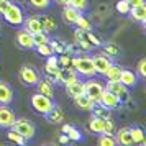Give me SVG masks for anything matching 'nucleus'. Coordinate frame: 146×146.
<instances>
[{
  "label": "nucleus",
  "instance_id": "nucleus-1",
  "mask_svg": "<svg viewBox=\"0 0 146 146\" xmlns=\"http://www.w3.org/2000/svg\"><path fill=\"white\" fill-rule=\"evenodd\" d=\"M71 66L76 69V72L79 76H84V77H94L97 74L95 67H94L92 58H89V56H76V58H72Z\"/></svg>",
  "mask_w": 146,
  "mask_h": 146
},
{
  "label": "nucleus",
  "instance_id": "nucleus-2",
  "mask_svg": "<svg viewBox=\"0 0 146 146\" xmlns=\"http://www.w3.org/2000/svg\"><path fill=\"white\" fill-rule=\"evenodd\" d=\"M31 107H33V110L36 113L46 115V113L54 107V100H53V97H48L44 94L36 92V94L31 95Z\"/></svg>",
  "mask_w": 146,
  "mask_h": 146
},
{
  "label": "nucleus",
  "instance_id": "nucleus-3",
  "mask_svg": "<svg viewBox=\"0 0 146 146\" xmlns=\"http://www.w3.org/2000/svg\"><path fill=\"white\" fill-rule=\"evenodd\" d=\"M12 130H15L17 133H20L23 138L27 139V141H30V139L35 138V135H36V126H35V123H31L30 120L27 118H15V121L12 123V126H10Z\"/></svg>",
  "mask_w": 146,
  "mask_h": 146
},
{
  "label": "nucleus",
  "instance_id": "nucleus-4",
  "mask_svg": "<svg viewBox=\"0 0 146 146\" xmlns=\"http://www.w3.org/2000/svg\"><path fill=\"white\" fill-rule=\"evenodd\" d=\"M3 20L12 27H21L23 20H25V13H23V10L18 3H10L7 12L3 13Z\"/></svg>",
  "mask_w": 146,
  "mask_h": 146
},
{
  "label": "nucleus",
  "instance_id": "nucleus-5",
  "mask_svg": "<svg viewBox=\"0 0 146 146\" xmlns=\"http://www.w3.org/2000/svg\"><path fill=\"white\" fill-rule=\"evenodd\" d=\"M18 77L25 86H36V82L40 80V72L33 64H23L18 71Z\"/></svg>",
  "mask_w": 146,
  "mask_h": 146
},
{
  "label": "nucleus",
  "instance_id": "nucleus-6",
  "mask_svg": "<svg viewBox=\"0 0 146 146\" xmlns=\"http://www.w3.org/2000/svg\"><path fill=\"white\" fill-rule=\"evenodd\" d=\"M104 89H105V86H104L102 82H99V80H89V82H84V92H86L90 99L95 100V102L100 100V95H102V92H104Z\"/></svg>",
  "mask_w": 146,
  "mask_h": 146
},
{
  "label": "nucleus",
  "instance_id": "nucleus-7",
  "mask_svg": "<svg viewBox=\"0 0 146 146\" xmlns=\"http://www.w3.org/2000/svg\"><path fill=\"white\" fill-rule=\"evenodd\" d=\"M76 79H79V74L76 72V69L72 66L59 67V71L56 74V82H61V84H67V82H72Z\"/></svg>",
  "mask_w": 146,
  "mask_h": 146
},
{
  "label": "nucleus",
  "instance_id": "nucleus-8",
  "mask_svg": "<svg viewBox=\"0 0 146 146\" xmlns=\"http://www.w3.org/2000/svg\"><path fill=\"white\" fill-rule=\"evenodd\" d=\"M99 102L102 105H105L107 108H110V110H117V108H120V105H121V100H120L115 94H112L110 90H107V89H104V92L100 95Z\"/></svg>",
  "mask_w": 146,
  "mask_h": 146
},
{
  "label": "nucleus",
  "instance_id": "nucleus-9",
  "mask_svg": "<svg viewBox=\"0 0 146 146\" xmlns=\"http://www.w3.org/2000/svg\"><path fill=\"white\" fill-rule=\"evenodd\" d=\"M92 62H94V67H95V72L102 74V76H105L108 67L112 66V61L107 54H95L92 58Z\"/></svg>",
  "mask_w": 146,
  "mask_h": 146
},
{
  "label": "nucleus",
  "instance_id": "nucleus-10",
  "mask_svg": "<svg viewBox=\"0 0 146 146\" xmlns=\"http://www.w3.org/2000/svg\"><path fill=\"white\" fill-rule=\"evenodd\" d=\"M15 121V112L8 105L0 104V128H10L12 123Z\"/></svg>",
  "mask_w": 146,
  "mask_h": 146
},
{
  "label": "nucleus",
  "instance_id": "nucleus-11",
  "mask_svg": "<svg viewBox=\"0 0 146 146\" xmlns=\"http://www.w3.org/2000/svg\"><path fill=\"white\" fill-rule=\"evenodd\" d=\"M17 44L21 48V49H35V41H33V35L27 31L25 28L20 30L17 33Z\"/></svg>",
  "mask_w": 146,
  "mask_h": 146
},
{
  "label": "nucleus",
  "instance_id": "nucleus-12",
  "mask_svg": "<svg viewBox=\"0 0 146 146\" xmlns=\"http://www.w3.org/2000/svg\"><path fill=\"white\" fill-rule=\"evenodd\" d=\"M74 43H76V44L79 46V49H82V51H92L94 49V44L89 41L86 31L80 30V28H77V30L74 31Z\"/></svg>",
  "mask_w": 146,
  "mask_h": 146
},
{
  "label": "nucleus",
  "instance_id": "nucleus-13",
  "mask_svg": "<svg viewBox=\"0 0 146 146\" xmlns=\"http://www.w3.org/2000/svg\"><path fill=\"white\" fill-rule=\"evenodd\" d=\"M105 89H107V90H110L112 94H115L120 100L125 99V97H128V87L123 86L118 79L108 80V82H107V86H105Z\"/></svg>",
  "mask_w": 146,
  "mask_h": 146
},
{
  "label": "nucleus",
  "instance_id": "nucleus-14",
  "mask_svg": "<svg viewBox=\"0 0 146 146\" xmlns=\"http://www.w3.org/2000/svg\"><path fill=\"white\" fill-rule=\"evenodd\" d=\"M72 100H74V104H76V107H77L79 110H82V112H90V110H92V107H94V104H95V100L90 99L86 92L79 94V95H77V97H74Z\"/></svg>",
  "mask_w": 146,
  "mask_h": 146
},
{
  "label": "nucleus",
  "instance_id": "nucleus-15",
  "mask_svg": "<svg viewBox=\"0 0 146 146\" xmlns=\"http://www.w3.org/2000/svg\"><path fill=\"white\" fill-rule=\"evenodd\" d=\"M80 12L79 10H76L74 7H71V5H62V12H61V17H62V20H64V23H67V25H76V20L80 17Z\"/></svg>",
  "mask_w": 146,
  "mask_h": 146
},
{
  "label": "nucleus",
  "instance_id": "nucleus-16",
  "mask_svg": "<svg viewBox=\"0 0 146 146\" xmlns=\"http://www.w3.org/2000/svg\"><path fill=\"white\" fill-rule=\"evenodd\" d=\"M118 80L123 86H126L130 89V87H135L138 84V76H136V72H133L130 69H121L120 76H118Z\"/></svg>",
  "mask_w": 146,
  "mask_h": 146
},
{
  "label": "nucleus",
  "instance_id": "nucleus-17",
  "mask_svg": "<svg viewBox=\"0 0 146 146\" xmlns=\"http://www.w3.org/2000/svg\"><path fill=\"white\" fill-rule=\"evenodd\" d=\"M13 102V90L5 80H0V104L2 105H10Z\"/></svg>",
  "mask_w": 146,
  "mask_h": 146
},
{
  "label": "nucleus",
  "instance_id": "nucleus-18",
  "mask_svg": "<svg viewBox=\"0 0 146 146\" xmlns=\"http://www.w3.org/2000/svg\"><path fill=\"white\" fill-rule=\"evenodd\" d=\"M23 27H25V30H27V31H30L31 35L38 33V31H43L41 20H40V17H36V15L25 18V20H23Z\"/></svg>",
  "mask_w": 146,
  "mask_h": 146
},
{
  "label": "nucleus",
  "instance_id": "nucleus-19",
  "mask_svg": "<svg viewBox=\"0 0 146 146\" xmlns=\"http://www.w3.org/2000/svg\"><path fill=\"white\" fill-rule=\"evenodd\" d=\"M115 135V139H117V143L123 146H131L133 145V138H131V133H130V126H123V128H120L117 133H113Z\"/></svg>",
  "mask_w": 146,
  "mask_h": 146
},
{
  "label": "nucleus",
  "instance_id": "nucleus-20",
  "mask_svg": "<svg viewBox=\"0 0 146 146\" xmlns=\"http://www.w3.org/2000/svg\"><path fill=\"white\" fill-rule=\"evenodd\" d=\"M64 89H66V94L71 97V99H74V97H77L79 94L84 92V82L79 79L72 80V82H67V84H64Z\"/></svg>",
  "mask_w": 146,
  "mask_h": 146
},
{
  "label": "nucleus",
  "instance_id": "nucleus-21",
  "mask_svg": "<svg viewBox=\"0 0 146 146\" xmlns=\"http://www.w3.org/2000/svg\"><path fill=\"white\" fill-rule=\"evenodd\" d=\"M128 15L131 17L133 21H138V23H146V5H136V7H131Z\"/></svg>",
  "mask_w": 146,
  "mask_h": 146
},
{
  "label": "nucleus",
  "instance_id": "nucleus-22",
  "mask_svg": "<svg viewBox=\"0 0 146 146\" xmlns=\"http://www.w3.org/2000/svg\"><path fill=\"white\" fill-rule=\"evenodd\" d=\"M36 89H38V92L40 94H44L48 97H54V84L53 82H49V80L44 77V79H41L36 82Z\"/></svg>",
  "mask_w": 146,
  "mask_h": 146
},
{
  "label": "nucleus",
  "instance_id": "nucleus-23",
  "mask_svg": "<svg viewBox=\"0 0 146 146\" xmlns=\"http://www.w3.org/2000/svg\"><path fill=\"white\" fill-rule=\"evenodd\" d=\"M92 115H95V117H99V118H104V120H108L112 118V110L110 108H107L105 105H102L100 102H95L92 107Z\"/></svg>",
  "mask_w": 146,
  "mask_h": 146
},
{
  "label": "nucleus",
  "instance_id": "nucleus-24",
  "mask_svg": "<svg viewBox=\"0 0 146 146\" xmlns=\"http://www.w3.org/2000/svg\"><path fill=\"white\" fill-rule=\"evenodd\" d=\"M89 128H90V131H92V133H97V135L105 133V120L99 118V117H95V115H92L90 120H89Z\"/></svg>",
  "mask_w": 146,
  "mask_h": 146
},
{
  "label": "nucleus",
  "instance_id": "nucleus-25",
  "mask_svg": "<svg viewBox=\"0 0 146 146\" xmlns=\"http://www.w3.org/2000/svg\"><path fill=\"white\" fill-rule=\"evenodd\" d=\"M62 133L67 135L69 141H80V139H82V133H80L74 125H69V123H64V125H62Z\"/></svg>",
  "mask_w": 146,
  "mask_h": 146
},
{
  "label": "nucleus",
  "instance_id": "nucleus-26",
  "mask_svg": "<svg viewBox=\"0 0 146 146\" xmlns=\"http://www.w3.org/2000/svg\"><path fill=\"white\" fill-rule=\"evenodd\" d=\"M44 117H46L48 121H51V123H62V120H64V112H62V108L54 105Z\"/></svg>",
  "mask_w": 146,
  "mask_h": 146
},
{
  "label": "nucleus",
  "instance_id": "nucleus-27",
  "mask_svg": "<svg viewBox=\"0 0 146 146\" xmlns=\"http://www.w3.org/2000/svg\"><path fill=\"white\" fill-rule=\"evenodd\" d=\"M102 49H104V54H107L108 58H117L121 54V48L117 43H102Z\"/></svg>",
  "mask_w": 146,
  "mask_h": 146
},
{
  "label": "nucleus",
  "instance_id": "nucleus-28",
  "mask_svg": "<svg viewBox=\"0 0 146 146\" xmlns=\"http://www.w3.org/2000/svg\"><path fill=\"white\" fill-rule=\"evenodd\" d=\"M133 145H145V130L141 126H130Z\"/></svg>",
  "mask_w": 146,
  "mask_h": 146
},
{
  "label": "nucleus",
  "instance_id": "nucleus-29",
  "mask_svg": "<svg viewBox=\"0 0 146 146\" xmlns=\"http://www.w3.org/2000/svg\"><path fill=\"white\" fill-rule=\"evenodd\" d=\"M97 143L100 146H117V139H115V135L113 133H100Z\"/></svg>",
  "mask_w": 146,
  "mask_h": 146
},
{
  "label": "nucleus",
  "instance_id": "nucleus-30",
  "mask_svg": "<svg viewBox=\"0 0 146 146\" xmlns=\"http://www.w3.org/2000/svg\"><path fill=\"white\" fill-rule=\"evenodd\" d=\"M41 20V25H43V31H46V33H51V31H54L56 30V21H54L53 17H49V15H41L40 17Z\"/></svg>",
  "mask_w": 146,
  "mask_h": 146
},
{
  "label": "nucleus",
  "instance_id": "nucleus-31",
  "mask_svg": "<svg viewBox=\"0 0 146 146\" xmlns=\"http://www.w3.org/2000/svg\"><path fill=\"white\" fill-rule=\"evenodd\" d=\"M120 71H121V67H120L118 64H113V62H112V66L108 67V71L105 72V77H107L108 80H115V79H118Z\"/></svg>",
  "mask_w": 146,
  "mask_h": 146
},
{
  "label": "nucleus",
  "instance_id": "nucleus-32",
  "mask_svg": "<svg viewBox=\"0 0 146 146\" xmlns=\"http://www.w3.org/2000/svg\"><path fill=\"white\" fill-rule=\"evenodd\" d=\"M7 138L10 139V141H13V143H18V145H25V143H27V139L23 138L20 133H17L15 130H12V128H8Z\"/></svg>",
  "mask_w": 146,
  "mask_h": 146
},
{
  "label": "nucleus",
  "instance_id": "nucleus-33",
  "mask_svg": "<svg viewBox=\"0 0 146 146\" xmlns=\"http://www.w3.org/2000/svg\"><path fill=\"white\" fill-rule=\"evenodd\" d=\"M49 40H51V36H49V33H46V31H38V33L33 35L35 46H36V44H43V43H49Z\"/></svg>",
  "mask_w": 146,
  "mask_h": 146
},
{
  "label": "nucleus",
  "instance_id": "nucleus-34",
  "mask_svg": "<svg viewBox=\"0 0 146 146\" xmlns=\"http://www.w3.org/2000/svg\"><path fill=\"white\" fill-rule=\"evenodd\" d=\"M69 5L74 7L76 10H79L80 13H84L89 8V0H69Z\"/></svg>",
  "mask_w": 146,
  "mask_h": 146
},
{
  "label": "nucleus",
  "instance_id": "nucleus-35",
  "mask_svg": "<svg viewBox=\"0 0 146 146\" xmlns=\"http://www.w3.org/2000/svg\"><path fill=\"white\" fill-rule=\"evenodd\" d=\"M27 2L36 10H46L51 5V0H27Z\"/></svg>",
  "mask_w": 146,
  "mask_h": 146
},
{
  "label": "nucleus",
  "instance_id": "nucleus-36",
  "mask_svg": "<svg viewBox=\"0 0 146 146\" xmlns=\"http://www.w3.org/2000/svg\"><path fill=\"white\" fill-rule=\"evenodd\" d=\"M49 48H51V51L53 54H61L64 53V43L62 41H58V40H49Z\"/></svg>",
  "mask_w": 146,
  "mask_h": 146
},
{
  "label": "nucleus",
  "instance_id": "nucleus-37",
  "mask_svg": "<svg viewBox=\"0 0 146 146\" xmlns=\"http://www.w3.org/2000/svg\"><path fill=\"white\" fill-rule=\"evenodd\" d=\"M58 62H59V67L71 66V62H72V56H71L69 53H61V54H58Z\"/></svg>",
  "mask_w": 146,
  "mask_h": 146
},
{
  "label": "nucleus",
  "instance_id": "nucleus-38",
  "mask_svg": "<svg viewBox=\"0 0 146 146\" xmlns=\"http://www.w3.org/2000/svg\"><path fill=\"white\" fill-rule=\"evenodd\" d=\"M76 25H77V28L84 30V31H89V30H92V25H90V21L86 20V18H84V15H80L79 18L76 20Z\"/></svg>",
  "mask_w": 146,
  "mask_h": 146
},
{
  "label": "nucleus",
  "instance_id": "nucleus-39",
  "mask_svg": "<svg viewBox=\"0 0 146 146\" xmlns=\"http://www.w3.org/2000/svg\"><path fill=\"white\" fill-rule=\"evenodd\" d=\"M86 35H87V38H89V41H90V43L94 44V48H95V46H102V43H104V41H102V38H100L99 35L94 33L92 30L86 31Z\"/></svg>",
  "mask_w": 146,
  "mask_h": 146
},
{
  "label": "nucleus",
  "instance_id": "nucleus-40",
  "mask_svg": "<svg viewBox=\"0 0 146 146\" xmlns=\"http://www.w3.org/2000/svg\"><path fill=\"white\" fill-rule=\"evenodd\" d=\"M36 51L41 54V56H44V58H48V56H51L53 54V51H51V48H49V44L48 43H43V44H36Z\"/></svg>",
  "mask_w": 146,
  "mask_h": 146
},
{
  "label": "nucleus",
  "instance_id": "nucleus-41",
  "mask_svg": "<svg viewBox=\"0 0 146 146\" xmlns=\"http://www.w3.org/2000/svg\"><path fill=\"white\" fill-rule=\"evenodd\" d=\"M130 3H128V0H120V2H117V10H118L121 15H128V12H130Z\"/></svg>",
  "mask_w": 146,
  "mask_h": 146
},
{
  "label": "nucleus",
  "instance_id": "nucleus-42",
  "mask_svg": "<svg viewBox=\"0 0 146 146\" xmlns=\"http://www.w3.org/2000/svg\"><path fill=\"white\" fill-rule=\"evenodd\" d=\"M136 76L141 79L146 77V59H139L138 66H136Z\"/></svg>",
  "mask_w": 146,
  "mask_h": 146
},
{
  "label": "nucleus",
  "instance_id": "nucleus-43",
  "mask_svg": "<svg viewBox=\"0 0 146 146\" xmlns=\"http://www.w3.org/2000/svg\"><path fill=\"white\" fill-rule=\"evenodd\" d=\"M10 3H12V0H0V15H3L7 12V8L10 7Z\"/></svg>",
  "mask_w": 146,
  "mask_h": 146
},
{
  "label": "nucleus",
  "instance_id": "nucleus-44",
  "mask_svg": "<svg viewBox=\"0 0 146 146\" xmlns=\"http://www.w3.org/2000/svg\"><path fill=\"white\" fill-rule=\"evenodd\" d=\"M128 3H130V7H136V5H143L145 0H128Z\"/></svg>",
  "mask_w": 146,
  "mask_h": 146
},
{
  "label": "nucleus",
  "instance_id": "nucleus-45",
  "mask_svg": "<svg viewBox=\"0 0 146 146\" xmlns=\"http://www.w3.org/2000/svg\"><path fill=\"white\" fill-rule=\"evenodd\" d=\"M59 143H61V145H66V143H69V138H67L66 133H62V135L59 136Z\"/></svg>",
  "mask_w": 146,
  "mask_h": 146
},
{
  "label": "nucleus",
  "instance_id": "nucleus-46",
  "mask_svg": "<svg viewBox=\"0 0 146 146\" xmlns=\"http://www.w3.org/2000/svg\"><path fill=\"white\" fill-rule=\"evenodd\" d=\"M54 2H56L58 5H61V7H62V5H69V0H54Z\"/></svg>",
  "mask_w": 146,
  "mask_h": 146
},
{
  "label": "nucleus",
  "instance_id": "nucleus-47",
  "mask_svg": "<svg viewBox=\"0 0 146 146\" xmlns=\"http://www.w3.org/2000/svg\"><path fill=\"white\" fill-rule=\"evenodd\" d=\"M0 31H2V25H0Z\"/></svg>",
  "mask_w": 146,
  "mask_h": 146
}]
</instances>
